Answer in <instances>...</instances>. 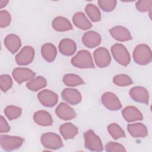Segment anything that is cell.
Listing matches in <instances>:
<instances>
[{
	"instance_id": "35",
	"label": "cell",
	"mask_w": 152,
	"mask_h": 152,
	"mask_svg": "<svg viewBox=\"0 0 152 152\" xmlns=\"http://www.w3.org/2000/svg\"><path fill=\"white\" fill-rule=\"evenodd\" d=\"M11 17L10 14L6 10L0 11V27L4 28L10 24Z\"/></svg>"
},
{
	"instance_id": "11",
	"label": "cell",
	"mask_w": 152,
	"mask_h": 152,
	"mask_svg": "<svg viewBox=\"0 0 152 152\" xmlns=\"http://www.w3.org/2000/svg\"><path fill=\"white\" fill-rule=\"evenodd\" d=\"M12 75L14 80L19 84H21L23 82L30 81L33 79L36 75V73L27 68L18 67L13 69Z\"/></svg>"
},
{
	"instance_id": "31",
	"label": "cell",
	"mask_w": 152,
	"mask_h": 152,
	"mask_svg": "<svg viewBox=\"0 0 152 152\" xmlns=\"http://www.w3.org/2000/svg\"><path fill=\"white\" fill-rule=\"evenodd\" d=\"M113 82L115 84L120 87H125L133 84L132 79L126 74H118L113 78Z\"/></svg>"
},
{
	"instance_id": "26",
	"label": "cell",
	"mask_w": 152,
	"mask_h": 152,
	"mask_svg": "<svg viewBox=\"0 0 152 152\" xmlns=\"http://www.w3.org/2000/svg\"><path fill=\"white\" fill-rule=\"evenodd\" d=\"M46 85V80L42 76H38L36 78H34L33 79L28 81L26 84V87L28 90L31 91H37L45 87Z\"/></svg>"
},
{
	"instance_id": "4",
	"label": "cell",
	"mask_w": 152,
	"mask_h": 152,
	"mask_svg": "<svg viewBox=\"0 0 152 152\" xmlns=\"http://www.w3.org/2000/svg\"><path fill=\"white\" fill-rule=\"evenodd\" d=\"M84 145L86 148L91 151H102L103 147L102 141L92 129L87 131L84 134Z\"/></svg>"
},
{
	"instance_id": "21",
	"label": "cell",
	"mask_w": 152,
	"mask_h": 152,
	"mask_svg": "<svg viewBox=\"0 0 152 152\" xmlns=\"http://www.w3.org/2000/svg\"><path fill=\"white\" fill-rule=\"evenodd\" d=\"M58 48L59 52L65 56L72 55L77 50L75 43L69 39H64L61 40Z\"/></svg>"
},
{
	"instance_id": "5",
	"label": "cell",
	"mask_w": 152,
	"mask_h": 152,
	"mask_svg": "<svg viewBox=\"0 0 152 152\" xmlns=\"http://www.w3.org/2000/svg\"><path fill=\"white\" fill-rule=\"evenodd\" d=\"M42 145L48 149L58 150L64 146L62 139L56 134L53 132H46L40 137Z\"/></svg>"
},
{
	"instance_id": "3",
	"label": "cell",
	"mask_w": 152,
	"mask_h": 152,
	"mask_svg": "<svg viewBox=\"0 0 152 152\" xmlns=\"http://www.w3.org/2000/svg\"><path fill=\"white\" fill-rule=\"evenodd\" d=\"M115 60L124 66H127L131 61V56L126 48L121 43L113 45L110 49Z\"/></svg>"
},
{
	"instance_id": "13",
	"label": "cell",
	"mask_w": 152,
	"mask_h": 152,
	"mask_svg": "<svg viewBox=\"0 0 152 152\" xmlns=\"http://www.w3.org/2000/svg\"><path fill=\"white\" fill-rule=\"evenodd\" d=\"M129 95L131 99L137 102L148 104V92L144 87L137 86L132 88L129 90Z\"/></svg>"
},
{
	"instance_id": "38",
	"label": "cell",
	"mask_w": 152,
	"mask_h": 152,
	"mask_svg": "<svg viewBox=\"0 0 152 152\" xmlns=\"http://www.w3.org/2000/svg\"><path fill=\"white\" fill-rule=\"evenodd\" d=\"M8 3V1L0 0V7H1V8H2L3 7H5Z\"/></svg>"
},
{
	"instance_id": "27",
	"label": "cell",
	"mask_w": 152,
	"mask_h": 152,
	"mask_svg": "<svg viewBox=\"0 0 152 152\" xmlns=\"http://www.w3.org/2000/svg\"><path fill=\"white\" fill-rule=\"evenodd\" d=\"M64 83L69 87H75L84 84L83 80L78 75L74 74H66L63 77Z\"/></svg>"
},
{
	"instance_id": "8",
	"label": "cell",
	"mask_w": 152,
	"mask_h": 152,
	"mask_svg": "<svg viewBox=\"0 0 152 152\" xmlns=\"http://www.w3.org/2000/svg\"><path fill=\"white\" fill-rule=\"evenodd\" d=\"M93 56L96 65L99 68L106 67L111 62V56L108 50L105 48L101 47L96 49Z\"/></svg>"
},
{
	"instance_id": "33",
	"label": "cell",
	"mask_w": 152,
	"mask_h": 152,
	"mask_svg": "<svg viewBox=\"0 0 152 152\" xmlns=\"http://www.w3.org/2000/svg\"><path fill=\"white\" fill-rule=\"evenodd\" d=\"M12 86V80L11 77L7 74H3L0 76V87L2 91L6 92Z\"/></svg>"
},
{
	"instance_id": "36",
	"label": "cell",
	"mask_w": 152,
	"mask_h": 152,
	"mask_svg": "<svg viewBox=\"0 0 152 152\" xmlns=\"http://www.w3.org/2000/svg\"><path fill=\"white\" fill-rule=\"evenodd\" d=\"M105 150L107 152H115V151H126L124 147L118 142H109L105 145Z\"/></svg>"
},
{
	"instance_id": "19",
	"label": "cell",
	"mask_w": 152,
	"mask_h": 152,
	"mask_svg": "<svg viewBox=\"0 0 152 152\" xmlns=\"http://www.w3.org/2000/svg\"><path fill=\"white\" fill-rule=\"evenodd\" d=\"M127 129L130 135L134 138H144L148 135L147 127L140 122L128 124Z\"/></svg>"
},
{
	"instance_id": "22",
	"label": "cell",
	"mask_w": 152,
	"mask_h": 152,
	"mask_svg": "<svg viewBox=\"0 0 152 152\" xmlns=\"http://www.w3.org/2000/svg\"><path fill=\"white\" fill-rule=\"evenodd\" d=\"M41 54L46 61L52 62L57 55L56 48L50 43H45L41 48Z\"/></svg>"
},
{
	"instance_id": "23",
	"label": "cell",
	"mask_w": 152,
	"mask_h": 152,
	"mask_svg": "<svg viewBox=\"0 0 152 152\" xmlns=\"http://www.w3.org/2000/svg\"><path fill=\"white\" fill-rule=\"evenodd\" d=\"M72 21L76 27L83 30H88L92 27V24L90 21L82 12H76L73 15Z\"/></svg>"
},
{
	"instance_id": "7",
	"label": "cell",
	"mask_w": 152,
	"mask_h": 152,
	"mask_svg": "<svg viewBox=\"0 0 152 152\" xmlns=\"http://www.w3.org/2000/svg\"><path fill=\"white\" fill-rule=\"evenodd\" d=\"M34 57V50L30 46H26L22 48L15 56V61L18 65L25 66L32 62Z\"/></svg>"
},
{
	"instance_id": "17",
	"label": "cell",
	"mask_w": 152,
	"mask_h": 152,
	"mask_svg": "<svg viewBox=\"0 0 152 152\" xmlns=\"http://www.w3.org/2000/svg\"><path fill=\"white\" fill-rule=\"evenodd\" d=\"M124 118L128 122H132L136 121H142L143 116L141 112L135 107L129 106L125 107L122 110Z\"/></svg>"
},
{
	"instance_id": "18",
	"label": "cell",
	"mask_w": 152,
	"mask_h": 152,
	"mask_svg": "<svg viewBox=\"0 0 152 152\" xmlns=\"http://www.w3.org/2000/svg\"><path fill=\"white\" fill-rule=\"evenodd\" d=\"M4 45L7 49L11 53H16L21 46V42L20 37L14 34L7 35L4 39Z\"/></svg>"
},
{
	"instance_id": "1",
	"label": "cell",
	"mask_w": 152,
	"mask_h": 152,
	"mask_svg": "<svg viewBox=\"0 0 152 152\" xmlns=\"http://www.w3.org/2000/svg\"><path fill=\"white\" fill-rule=\"evenodd\" d=\"M134 62L141 65L148 64L151 61V52L150 47L145 44L137 45L132 53Z\"/></svg>"
},
{
	"instance_id": "14",
	"label": "cell",
	"mask_w": 152,
	"mask_h": 152,
	"mask_svg": "<svg viewBox=\"0 0 152 152\" xmlns=\"http://www.w3.org/2000/svg\"><path fill=\"white\" fill-rule=\"evenodd\" d=\"M102 41L100 35L96 31L91 30L84 34L82 42L84 46L88 48H94L98 46Z\"/></svg>"
},
{
	"instance_id": "9",
	"label": "cell",
	"mask_w": 152,
	"mask_h": 152,
	"mask_svg": "<svg viewBox=\"0 0 152 152\" xmlns=\"http://www.w3.org/2000/svg\"><path fill=\"white\" fill-rule=\"evenodd\" d=\"M101 100L103 106L110 110H118L122 107V104L119 98L112 92L103 93Z\"/></svg>"
},
{
	"instance_id": "32",
	"label": "cell",
	"mask_w": 152,
	"mask_h": 152,
	"mask_svg": "<svg viewBox=\"0 0 152 152\" xmlns=\"http://www.w3.org/2000/svg\"><path fill=\"white\" fill-rule=\"evenodd\" d=\"M97 3L103 11L105 12H111L115 8L117 1L115 0H99Z\"/></svg>"
},
{
	"instance_id": "30",
	"label": "cell",
	"mask_w": 152,
	"mask_h": 152,
	"mask_svg": "<svg viewBox=\"0 0 152 152\" xmlns=\"http://www.w3.org/2000/svg\"><path fill=\"white\" fill-rule=\"evenodd\" d=\"M107 131L109 134L114 140H117L122 137H125V132L121 127L117 124L113 123L108 125Z\"/></svg>"
},
{
	"instance_id": "20",
	"label": "cell",
	"mask_w": 152,
	"mask_h": 152,
	"mask_svg": "<svg viewBox=\"0 0 152 152\" xmlns=\"http://www.w3.org/2000/svg\"><path fill=\"white\" fill-rule=\"evenodd\" d=\"M34 122L39 125L43 126H51L53 124V119L49 112L46 110H38L33 115Z\"/></svg>"
},
{
	"instance_id": "25",
	"label": "cell",
	"mask_w": 152,
	"mask_h": 152,
	"mask_svg": "<svg viewBox=\"0 0 152 152\" xmlns=\"http://www.w3.org/2000/svg\"><path fill=\"white\" fill-rule=\"evenodd\" d=\"M59 132L65 140L72 139L78 134V128L70 122L65 123L59 127Z\"/></svg>"
},
{
	"instance_id": "29",
	"label": "cell",
	"mask_w": 152,
	"mask_h": 152,
	"mask_svg": "<svg viewBox=\"0 0 152 152\" xmlns=\"http://www.w3.org/2000/svg\"><path fill=\"white\" fill-rule=\"evenodd\" d=\"M21 108L15 106H8L4 109V113L10 121L17 119L21 116Z\"/></svg>"
},
{
	"instance_id": "24",
	"label": "cell",
	"mask_w": 152,
	"mask_h": 152,
	"mask_svg": "<svg viewBox=\"0 0 152 152\" xmlns=\"http://www.w3.org/2000/svg\"><path fill=\"white\" fill-rule=\"evenodd\" d=\"M52 27L58 31H66L72 29L70 21L66 18L61 16L55 17L52 23Z\"/></svg>"
},
{
	"instance_id": "16",
	"label": "cell",
	"mask_w": 152,
	"mask_h": 152,
	"mask_svg": "<svg viewBox=\"0 0 152 152\" xmlns=\"http://www.w3.org/2000/svg\"><path fill=\"white\" fill-rule=\"evenodd\" d=\"M63 100L72 105L78 104L81 101V94L77 89L66 88L61 93Z\"/></svg>"
},
{
	"instance_id": "10",
	"label": "cell",
	"mask_w": 152,
	"mask_h": 152,
	"mask_svg": "<svg viewBox=\"0 0 152 152\" xmlns=\"http://www.w3.org/2000/svg\"><path fill=\"white\" fill-rule=\"evenodd\" d=\"M37 99L42 105L51 107L55 106L58 100V96L49 90H43L37 94Z\"/></svg>"
},
{
	"instance_id": "28",
	"label": "cell",
	"mask_w": 152,
	"mask_h": 152,
	"mask_svg": "<svg viewBox=\"0 0 152 152\" xmlns=\"http://www.w3.org/2000/svg\"><path fill=\"white\" fill-rule=\"evenodd\" d=\"M85 11L92 21L97 22L100 20V12L95 5L93 4H88L86 6Z\"/></svg>"
},
{
	"instance_id": "15",
	"label": "cell",
	"mask_w": 152,
	"mask_h": 152,
	"mask_svg": "<svg viewBox=\"0 0 152 152\" xmlns=\"http://www.w3.org/2000/svg\"><path fill=\"white\" fill-rule=\"evenodd\" d=\"M109 32L113 38L119 42H126L132 39L129 30L123 26L113 27L109 30Z\"/></svg>"
},
{
	"instance_id": "2",
	"label": "cell",
	"mask_w": 152,
	"mask_h": 152,
	"mask_svg": "<svg viewBox=\"0 0 152 152\" xmlns=\"http://www.w3.org/2000/svg\"><path fill=\"white\" fill-rule=\"evenodd\" d=\"M71 62L73 66L78 68H94L90 53L86 50H79L72 58Z\"/></svg>"
},
{
	"instance_id": "12",
	"label": "cell",
	"mask_w": 152,
	"mask_h": 152,
	"mask_svg": "<svg viewBox=\"0 0 152 152\" xmlns=\"http://www.w3.org/2000/svg\"><path fill=\"white\" fill-rule=\"evenodd\" d=\"M56 115L64 121L71 120L77 116V113L72 107L66 103H60L55 109Z\"/></svg>"
},
{
	"instance_id": "37",
	"label": "cell",
	"mask_w": 152,
	"mask_h": 152,
	"mask_svg": "<svg viewBox=\"0 0 152 152\" xmlns=\"http://www.w3.org/2000/svg\"><path fill=\"white\" fill-rule=\"evenodd\" d=\"M0 132L1 133H6L10 131V126H9L8 122L5 120V119L2 116H1L0 119Z\"/></svg>"
},
{
	"instance_id": "34",
	"label": "cell",
	"mask_w": 152,
	"mask_h": 152,
	"mask_svg": "<svg viewBox=\"0 0 152 152\" xmlns=\"http://www.w3.org/2000/svg\"><path fill=\"white\" fill-rule=\"evenodd\" d=\"M151 6L152 0H141L137 1L135 4L137 10L142 12L150 11L151 9Z\"/></svg>"
},
{
	"instance_id": "6",
	"label": "cell",
	"mask_w": 152,
	"mask_h": 152,
	"mask_svg": "<svg viewBox=\"0 0 152 152\" xmlns=\"http://www.w3.org/2000/svg\"><path fill=\"white\" fill-rule=\"evenodd\" d=\"M24 139L20 137L1 135L0 144L1 148L7 151L19 148L23 144Z\"/></svg>"
}]
</instances>
